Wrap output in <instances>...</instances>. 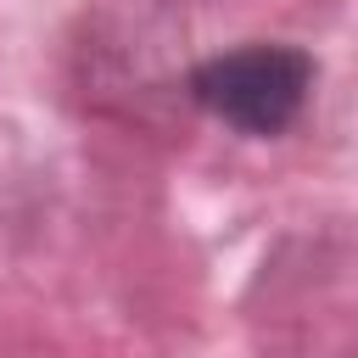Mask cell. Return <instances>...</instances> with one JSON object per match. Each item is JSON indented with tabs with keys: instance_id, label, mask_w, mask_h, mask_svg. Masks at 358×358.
I'll use <instances>...</instances> for the list:
<instances>
[{
	"instance_id": "6da1fadb",
	"label": "cell",
	"mask_w": 358,
	"mask_h": 358,
	"mask_svg": "<svg viewBox=\"0 0 358 358\" xmlns=\"http://www.w3.org/2000/svg\"><path fill=\"white\" fill-rule=\"evenodd\" d=\"M308 90H313V56L274 39H252L190 67V101L207 117L257 140L285 134L302 117Z\"/></svg>"
}]
</instances>
